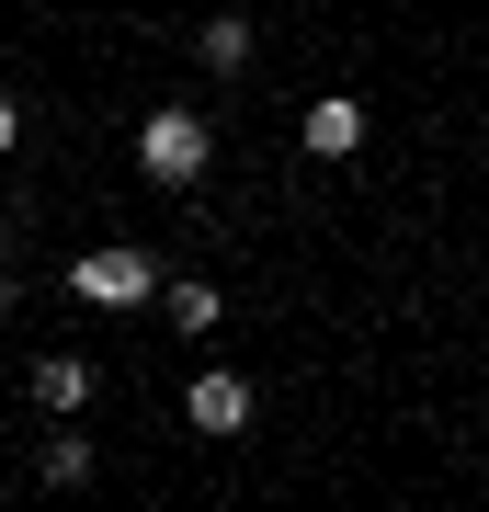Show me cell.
<instances>
[{
    "instance_id": "6da1fadb",
    "label": "cell",
    "mask_w": 489,
    "mask_h": 512,
    "mask_svg": "<svg viewBox=\"0 0 489 512\" xmlns=\"http://www.w3.org/2000/svg\"><path fill=\"white\" fill-rule=\"evenodd\" d=\"M205 160H217V126H205V114H182V103H160L137 126V171L160 194H182V183H205Z\"/></svg>"
},
{
    "instance_id": "7a4b0ae2",
    "label": "cell",
    "mask_w": 489,
    "mask_h": 512,
    "mask_svg": "<svg viewBox=\"0 0 489 512\" xmlns=\"http://www.w3.org/2000/svg\"><path fill=\"white\" fill-rule=\"evenodd\" d=\"M69 296H80V308H148V296H160V262H148V251H80L69 262Z\"/></svg>"
},
{
    "instance_id": "3957f363",
    "label": "cell",
    "mask_w": 489,
    "mask_h": 512,
    "mask_svg": "<svg viewBox=\"0 0 489 512\" xmlns=\"http://www.w3.org/2000/svg\"><path fill=\"white\" fill-rule=\"evenodd\" d=\"M251 57H262V23H251V12L194 23V69H205V80H251Z\"/></svg>"
},
{
    "instance_id": "277c9868",
    "label": "cell",
    "mask_w": 489,
    "mask_h": 512,
    "mask_svg": "<svg viewBox=\"0 0 489 512\" xmlns=\"http://www.w3.org/2000/svg\"><path fill=\"white\" fill-rule=\"evenodd\" d=\"M182 421H194V433H239V421H251V376L205 365L194 387H182Z\"/></svg>"
},
{
    "instance_id": "5b68a950",
    "label": "cell",
    "mask_w": 489,
    "mask_h": 512,
    "mask_svg": "<svg viewBox=\"0 0 489 512\" xmlns=\"http://www.w3.org/2000/svg\"><path fill=\"white\" fill-rule=\"evenodd\" d=\"M353 148H364V103H353V92L308 103V160H353Z\"/></svg>"
},
{
    "instance_id": "8992f818",
    "label": "cell",
    "mask_w": 489,
    "mask_h": 512,
    "mask_svg": "<svg viewBox=\"0 0 489 512\" xmlns=\"http://www.w3.org/2000/svg\"><path fill=\"white\" fill-rule=\"evenodd\" d=\"M35 410H57V421L91 410V365H80V353H46V365H35Z\"/></svg>"
},
{
    "instance_id": "52a82bcc",
    "label": "cell",
    "mask_w": 489,
    "mask_h": 512,
    "mask_svg": "<svg viewBox=\"0 0 489 512\" xmlns=\"http://www.w3.org/2000/svg\"><path fill=\"white\" fill-rule=\"evenodd\" d=\"M160 308H171V330H217V319H228V296L205 285V274H182V285H160Z\"/></svg>"
},
{
    "instance_id": "ba28073f",
    "label": "cell",
    "mask_w": 489,
    "mask_h": 512,
    "mask_svg": "<svg viewBox=\"0 0 489 512\" xmlns=\"http://www.w3.org/2000/svg\"><path fill=\"white\" fill-rule=\"evenodd\" d=\"M35 478H46V490H91V433H46Z\"/></svg>"
},
{
    "instance_id": "9c48e42d",
    "label": "cell",
    "mask_w": 489,
    "mask_h": 512,
    "mask_svg": "<svg viewBox=\"0 0 489 512\" xmlns=\"http://www.w3.org/2000/svg\"><path fill=\"white\" fill-rule=\"evenodd\" d=\"M12 148H23V103L0 92V160H12Z\"/></svg>"
},
{
    "instance_id": "30bf717a",
    "label": "cell",
    "mask_w": 489,
    "mask_h": 512,
    "mask_svg": "<svg viewBox=\"0 0 489 512\" xmlns=\"http://www.w3.org/2000/svg\"><path fill=\"white\" fill-rule=\"evenodd\" d=\"M0 319H12V262H0Z\"/></svg>"
}]
</instances>
